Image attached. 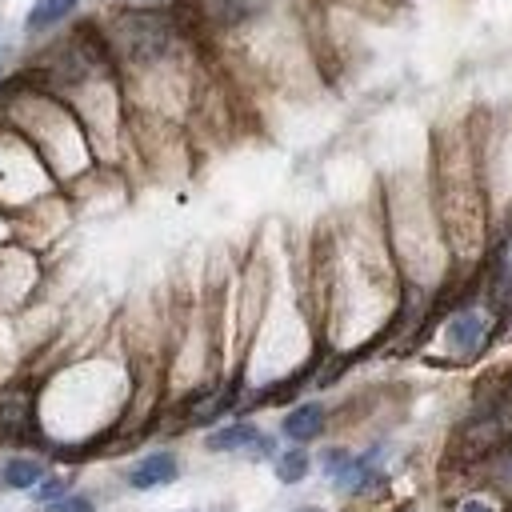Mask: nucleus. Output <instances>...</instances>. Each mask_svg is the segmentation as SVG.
I'll return each instance as SVG.
<instances>
[{"label": "nucleus", "instance_id": "nucleus-7", "mask_svg": "<svg viewBox=\"0 0 512 512\" xmlns=\"http://www.w3.org/2000/svg\"><path fill=\"white\" fill-rule=\"evenodd\" d=\"M76 4H80V0H36L32 12H28V20H24V28H28V32H44V28L60 24L68 12H76Z\"/></svg>", "mask_w": 512, "mask_h": 512}, {"label": "nucleus", "instance_id": "nucleus-1", "mask_svg": "<svg viewBox=\"0 0 512 512\" xmlns=\"http://www.w3.org/2000/svg\"><path fill=\"white\" fill-rule=\"evenodd\" d=\"M116 36H120V48L140 60V64H152L168 52L172 44V24L160 16V12H132L116 24Z\"/></svg>", "mask_w": 512, "mask_h": 512}, {"label": "nucleus", "instance_id": "nucleus-2", "mask_svg": "<svg viewBox=\"0 0 512 512\" xmlns=\"http://www.w3.org/2000/svg\"><path fill=\"white\" fill-rule=\"evenodd\" d=\"M204 444H208L212 452H248V456H268V452H272V440H268L256 424H244V420L216 428Z\"/></svg>", "mask_w": 512, "mask_h": 512}, {"label": "nucleus", "instance_id": "nucleus-15", "mask_svg": "<svg viewBox=\"0 0 512 512\" xmlns=\"http://www.w3.org/2000/svg\"><path fill=\"white\" fill-rule=\"evenodd\" d=\"M300 512H320V508H300Z\"/></svg>", "mask_w": 512, "mask_h": 512}, {"label": "nucleus", "instance_id": "nucleus-11", "mask_svg": "<svg viewBox=\"0 0 512 512\" xmlns=\"http://www.w3.org/2000/svg\"><path fill=\"white\" fill-rule=\"evenodd\" d=\"M44 512H92V500H88V496H76V492H68V496H60V500L44 504Z\"/></svg>", "mask_w": 512, "mask_h": 512}, {"label": "nucleus", "instance_id": "nucleus-6", "mask_svg": "<svg viewBox=\"0 0 512 512\" xmlns=\"http://www.w3.org/2000/svg\"><path fill=\"white\" fill-rule=\"evenodd\" d=\"M484 332H488V320L476 316V312H460L452 324H448V344L460 348V352H476L484 344Z\"/></svg>", "mask_w": 512, "mask_h": 512}, {"label": "nucleus", "instance_id": "nucleus-5", "mask_svg": "<svg viewBox=\"0 0 512 512\" xmlns=\"http://www.w3.org/2000/svg\"><path fill=\"white\" fill-rule=\"evenodd\" d=\"M32 428V404L24 396H4L0 400V436L4 440H24Z\"/></svg>", "mask_w": 512, "mask_h": 512}, {"label": "nucleus", "instance_id": "nucleus-4", "mask_svg": "<svg viewBox=\"0 0 512 512\" xmlns=\"http://www.w3.org/2000/svg\"><path fill=\"white\" fill-rule=\"evenodd\" d=\"M280 432H284L292 444H308V440H316V436L324 432V404H296V408L284 416Z\"/></svg>", "mask_w": 512, "mask_h": 512}, {"label": "nucleus", "instance_id": "nucleus-14", "mask_svg": "<svg viewBox=\"0 0 512 512\" xmlns=\"http://www.w3.org/2000/svg\"><path fill=\"white\" fill-rule=\"evenodd\" d=\"M460 512H496L492 504H484V500H464L460 504Z\"/></svg>", "mask_w": 512, "mask_h": 512}, {"label": "nucleus", "instance_id": "nucleus-10", "mask_svg": "<svg viewBox=\"0 0 512 512\" xmlns=\"http://www.w3.org/2000/svg\"><path fill=\"white\" fill-rule=\"evenodd\" d=\"M320 468H324V476L336 484L348 468H352V452L348 448H324V456H320Z\"/></svg>", "mask_w": 512, "mask_h": 512}, {"label": "nucleus", "instance_id": "nucleus-12", "mask_svg": "<svg viewBox=\"0 0 512 512\" xmlns=\"http://www.w3.org/2000/svg\"><path fill=\"white\" fill-rule=\"evenodd\" d=\"M208 4H212V8H216L224 20H232V16H240V12H244L252 0H208Z\"/></svg>", "mask_w": 512, "mask_h": 512}, {"label": "nucleus", "instance_id": "nucleus-8", "mask_svg": "<svg viewBox=\"0 0 512 512\" xmlns=\"http://www.w3.org/2000/svg\"><path fill=\"white\" fill-rule=\"evenodd\" d=\"M0 476H4L8 488H36V484L44 480V464L32 460V456H12Z\"/></svg>", "mask_w": 512, "mask_h": 512}, {"label": "nucleus", "instance_id": "nucleus-3", "mask_svg": "<svg viewBox=\"0 0 512 512\" xmlns=\"http://www.w3.org/2000/svg\"><path fill=\"white\" fill-rule=\"evenodd\" d=\"M176 476H180V460H176L172 452H148L144 460H136V464L128 468V484H132L136 492L164 488V484H172Z\"/></svg>", "mask_w": 512, "mask_h": 512}, {"label": "nucleus", "instance_id": "nucleus-9", "mask_svg": "<svg viewBox=\"0 0 512 512\" xmlns=\"http://www.w3.org/2000/svg\"><path fill=\"white\" fill-rule=\"evenodd\" d=\"M308 464H312L308 452L296 444V448H288V452L276 456V480H280V484H300V480L308 476Z\"/></svg>", "mask_w": 512, "mask_h": 512}, {"label": "nucleus", "instance_id": "nucleus-13", "mask_svg": "<svg viewBox=\"0 0 512 512\" xmlns=\"http://www.w3.org/2000/svg\"><path fill=\"white\" fill-rule=\"evenodd\" d=\"M60 496H68V492H64V480H48V484L36 488V500H44V504H52V500H60Z\"/></svg>", "mask_w": 512, "mask_h": 512}]
</instances>
